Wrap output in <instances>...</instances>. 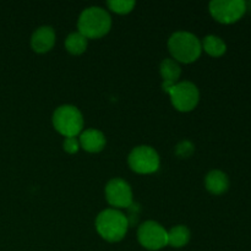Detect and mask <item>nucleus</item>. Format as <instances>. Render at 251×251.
<instances>
[{
	"label": "nucleus",
	"instance_id": "nucleus-1",
	"mask_svg": "<svg viewBox=\"0 0 251 251\" xmlns=\"http://www.w3.org/2000/svg\"><path fill=\"white\" fill-rule=\"evenodd\" d=\"M112 19L107 10L100 6H91L81 12L77 28L86 38H100L109 32Z\"/></svg>",
	"mask_w": 251,
	"mask_h": 251
},
{
	"label": "nucleus",
	"instance_id": "nucleus-2",
	"mask_svg": "<svg viewBox=\"0 0 251 251\" xmlns=\"http://www.w3.org/2000/svg\"><path fill=\"white\" fill-rule=\"evenodd\" d=\"M129 228V220L117 208H107L96 218V229L107 242L115 243L125 237Z\"/></svg>",
	"mask_w": 251,
	"mask_h": 251
},
{
	"label": "nucleus",
	"instance_id": "nucleus-3",
	"mask_svg": "<svg viewBox=\"0 0 251 251\" xmlns=\"http://www.w3.org/2000/svg\"><path fill=\"white\" fill-rule=\"evenodd\" d=\"M168 49L176 61L189 64L198 60L202 51L201 42L190 32L179 31L168 39Z\"/></svg>",
	"mask_w": 251,
	"mask_h": 251
},
{
	"label": "nucleus",
	"instance_id": "nucleus-4",
	"mask_svg": "<svg viewBox=\"0 0 251 251\" xmlns=\"http://www.w3.org/2000/svg\"><path fill=\"white\" fill-rule=\"evenodd\" d=\"M53 125L63 136L76 137L82 131L83 117L75 105L64 104L54 112Z\"/></svg>",
	"mask_w": 251,
	"mask_h": 251
},
{
	"label": "nucleus",
	"instance_id": "nucleus-5",
	"mask_svg": "<svg viewBox=\"0 0 251 251\" xmlns=\"http://www.w3.org/2000/svg\"><path fill=\"white\" fill-rule=\"evenodd\" d=\"M130 168L139 174H152L158 171L159 156L154 149L151 146H137L130 152L129 158Z\"/></svg>",
	"mask_w": 251,
	"mask_h": 251
},
{
	"label": "nucleus",
	"instance_id": "nucleus-6",
	"mask_svg": "<svg viewBox=\"0 0 251 251\" xmlns=\"http://www.w3.org/2000/svg\"><path fill=\"white\" fill-rule=\"evenodd\" d=\"M247 11V4L243 0H213L210 2V12L216 21L221 24H234Z\"/></svg>",
	"mask_w": 251,
	"mask_h": 251
},
{
	"label": "nucleus",
	"instance_id": "nucleus-7",
	"mask_svg": "<svg viewBox=\"0 0 251 251\" xmlns=\"http://www.w3.org/2000/svg\"><path fill=\"white\" fill-rule=\"evenodd\" d=\"M172 104L179 112H190L198 105L200 93L193 82H176L169 92Z\"/></svg>",
	"mask_w": 251,
	"mask_h": 251
},
{
	"label": "nucleus",
	"instance_id": "nucleus-8",
	"mask_svg": "<svg viewBox=\"0 0 251 251\" xmlns=\"http://www.w3.org/2000/svg\"><path fill=\"white\" fill-rule=\"evenodd\" d=\"M137 239L146 249L159 250L168 245V232L159 223L147 221L139 227Z\"/></svg>",
	"mask_w": 251,
	"mask_h": 251
},
{
	"label": "nucleus",
	"instance_id": "nucleus-9",
	"mask_svg": "<svg viewBox=\"0 0 251 251\" xmlns=\"http://www.w3.org/2000/svg\"><path fill=\"white\" fill-rule=\"evenodd\" d=\"M105 199L114 208H129L132 205V190L124 179L114 178L105 186Z\"/></svg>",
	"mask_w": 251,
	"mask_h": 251
},
{
	"label": "nucleus",
	"instance_id": "nucleus-10",
	"mask_svg": "<svg viewBox=\"0 0 251 251\" xmlns=\"http://www.w3.org/2000/svg\"><path fill=\"white\" fill-rule=\"evenodd\" d=\"M55 44V32L50 26H42L33 32L31 47L37 53H47Z\"/></svg>",
	"mask_w": 251,
	"mask_h": 251
},
{
	"label": "nucleus",
	"instance_id": "nucleus-11",
	"mask_svg": "<svg viewBox=\"0 0 251 251\" xmlns=\"http://www.w3.org/2000/svg\"><path fill=\"white\" fill-rule=\"evenodd\" d=\"M78 142H80V147H82L85 151L90 152V153H96L104 149L105 137L100 130L87 129L81 132Z\"/></svg>",
	"mask_w": 251,
	"mask_h": 251
},
{
	"label": "nucleus",
	"instance_id": "nucleus-12",
	"mask_svg": "<svg viewBox=\"0 0 251 251\" xmlns=\"http://www.w3.org/2000/svg\"><path fill=\"white\" fill-rule=\"evenodd\" d=\"M206 189L213 195H221L229 188V179L222 171H211L205 179Z\"/></svg>",
	"mask_w": 251,
	"mask_h": 251
},
{
	"label": "nucleus",
	"instance_id": "nucleus-13",
	"mask_svg": "<svg viewBox=\"0 0 251 251\" xmlns=\"http://www.w3.org/2000/svg\"><path fill=\"white\" fill-rule=\"evenodd\" d=\"M201 46H202V49L208 55L215 56V58L222 56L227 50V46L223 42V39L217 36H213V34L206 36L203 41L201 42Z\"/></svg>",
	"mask_w": 251,
	"mask_h": 251
},
{
	"label": "nucleus",
	"instance_id": "nucleus-14",
	"mask_svg": "<svg viewBox=\"0 0 251 251\" xmlns=\"http://www.w3.org/2000/svg\"><path fill=\"white\" fill-rule=\"evenodd\" d=\"M159 71H161V76L164 82L172 83H176L181 74V69L178 61H176L174 59H164L159 66Z\"/></svg>",
	"mask_w": 251,
	"mask_h": 251
},
{
	"label": "nucleus",
	"instance_id": "nucleus-15",
	"mask_svg": "<svg viewBox=\"0 0 251 251\" xmlns=\"http://www.w3.org/2000/svg\"><path fill=\"white\" fill-rule=\"evenodd\" d=\"M65 48L74 55H80L87 49V38L80 32H73L65 39Z\"/></svg>",
	"mask_w": 251,
	"mask_h": 251
},
{
	"label": "nucleus",
	"instance_id": "nucleus-16",
	"mask_svg": "<svg viewBox=\"0 0 251 251\" xmlns=\"http://www.w3.org/2000/svg\"><path fill=\"white\" fill-rule=\"evenodd\" d=\"M190 240V230L185 226H176L168 232V245L173 248H181Z\"/></svg>",
	"mask_w": 251,
	"mask_h": 251
},
{
	"label": "nucleus",
	"instance_id": "nucleus-17",
	"mask_svg": "<svg viewBox=\"0 0 251 251\" xmlns=\"http://www.w3.org/2000/svg\"><path fill=\"white\" fill-rule=\"evenodd\" d=\"M107 5L109 10H112L115 14L125 15L129 14L134 9L136 2L131 1V0H109V1H107Z\"/></svg>",
	"mask_w": 251,
	"mask_h": 251
},
{
	"label": "nucleus",
	"instance_id": "nucleus-18",
	"mask_svg": "<svg viewBox=\"0 0 251 251\" xmlns=\"http://www.w3.org/2000/svg\"><path fill=\"white\" fill-rule=\"evenodd\" d=\"M63 147L68 153L73 154L76 153L80 150V142H78V140L76 137H65Z\"/></svg>",
	"mask_w": 251,
	"mask_h": 251
},
{
	"label": "nucleus",
	"instance_id": "nucleus-19",
	"mask_svg": "<svg viewBox=\"0 0 251 251\" xmlns=\"http://www.w3.org/2000/svg\"><path fill=\"white\" fill-rule=\"evenodd\" d=\"M194 152V146L189 141H183L176 146V154L180 157H189Z\"/></svg>",
	"mask_w": 251,
	"mask_h": 251
}]
</instances>
